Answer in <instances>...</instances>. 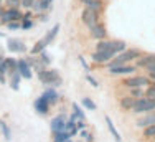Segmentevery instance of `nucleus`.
Here are the masks:
<instances>
[{
  "label": "nucleus",
  "instance_id": "obj_1",
  "mask_svg": "<svg viewBox=\"0 0 155 142\" xmlns=\"http://www.w3.org/2000/svg\"><path fill=\"white\" fill-rule=\"evenodd\" d=\"M142 55H143L142 50H139V48H130V50H125L122 53L116 55L106 66H107V68H112V66H119V65H130V63L137 61Z\"/></svg>",
  "mask_w": 155,
  "mask_h": 142
},
{
  "label": "nucleus",
  "instance_id": "obj_2",
  "mask_svg": "<svg viewBox=\"0 0 155 142\" xmlns=\"http://www.w3.org/2000/svg\"><path fill=\"white\" fill-rule=\"evenodd\" d=\"M38 79L41 84L53 86V88H58V86L63 84V78L60 76V73L56 69H51V68H45L41 73H38Z\"/></svg>",
  "mask_w": 155,
  "mask_h": 142
},
{
  "label": "nucleus",
  "instance_id": "obj_3",
  "mask_svg": "<svg viewBox=\"0 0 155 142\" xmlns=\"http://www.w3.org/2000/svg\"><path fill=\"white\" fill-rule=\"evenodd\" d=\"M125 89H135V88H147V86L152 84V79H150L147 74H134V76H129L122 81Z\"/></svg>",
  "mask_w": 155,
  "mask_h": 142
},
{
  "label": "nucleus",
  "instance_id": "obj_4",
  "mask_svg": "<svg viewBox=\"0 0 155 142\" xmlns=\"http://www.w3.org/2000/svg\"><path fill=\"white\" fill-rule=\"evenodd\" d=\"M152 111H155V99H150V98H139L135 99V104L134 107H132V113L134 114H149L152 113Z\"/></svg>",
  "mask_w": 155,
  "mask_h": 142
},
{
  "label": "nucleus",
  "instance_id": "obj_5",
  "mask_svg": "<svg viewBox=\"0 0 155 142\" xmlns=\"http://www.w3.org/2000/svg\"><path fill=\"white\" fill-rule=\"evenodd\" d=\"M137 71V66L134 63L130 65H119V66H112V68H107V74L109 76H130Z\"/></svg>",
  "mask_w": 155,
  "mask_h": 142
},
{
  "label": "nucleus",
  "instance_id": "obj_6",
  "mask_svg": "<svg viewBox=\"0 0 155 142\" xmlns=\"http://www.w3.org/2000/svg\"><path fill=\"white\" fill-rule=\"evenodd\" d=\"M97 22H101V15L93 12V10L89 8H83L81 10V23L86 25L87 28L93 27V25H96Z\"/></svg>",
  "mask_w": 155,
  "mask_h": 142
},
{
  "label": "nucleus",
  "instance_id": "obj_7",
  "mask_svg": "<svg viewBox=\"0 0 155 142\" xmlns=\"http://www.w3.org/2000/svg\"><path fill=\"white\" fill-rule=\"evenodd\" d=\"M21 10L20 8H10V7H7L5 10H3L2 17H0V23L7 25L10 23V22H15V20H20L21 22Z\"/></svg>",
  "mask_w": 155,
  "mask_h": 142
},
{
  "label": "nucleus",
  "instance_id": "obj_8",
  "mask_svg": "<svg viewBox=\"0 0 155 142\" xmlns=\"http://www.w3.org/2000/svg\"><path fill=\"white\" fill-rule=\"evenodd\" d=\"M116 56L114 51H93L91 53V61L96 65H107V63Z\"/></svg>",
  "mask_w": 155,
  "mask_h": 142
},
{
  "label": "nucleus",
  "instance_id": "obj_9",
  "mask_svg": "<svg viewBox=\"0 0 155 142\" xmlns=\"http://www.w3.org/2000/svg\"><path fill=\"white\" fill-rule=\"evenodd\" d=\"M87 30H89L91 38L97 40V42H99V40H106V38H107V30H106V25L102 23V22H97L96 25L89 27Z\"/></svg>",
  "mask_w": 155,
  "mask_h": 142
},
{
  "label": "nucleus",
  "instance_id": "obj_10",
  "mask_svg": "<svg viewBox=\"0 0 155 142\" xmlns=\"http://www.w3.org/2000/svg\"><path fill=\"white\" fill-rule=\"evenodd\" d=\"M66 122H68V116H66V114L61 113V114L54 116V117L51 119V122H50L51 132H61V130H64Z\"/></svg>",
  "mask_w": 155,
  "mask_h": 142
},
{
  "label": "nucleus",
  "instance_id": "obj_11",
  "mask_svg": "<svg viewBox=\"0 0 155 142\" xmlns=\"http://www.w3.org/2000/svg\"><path fill=\"white\" fill-rule=\"evenodd\" d=\"M7 50L10 53H27V45L20 38H8L7 40Z\"/></svg>",
  "mask_w": 155,
  "mask_h": 142
},
{
  "label": "nucleus",
  "instance_id": "obj_12",
  "mask_svg": "<svg viewBox=\"0 0 155 142\" xmlns=\"http://www.w3.org/2000/svg\"><path fill=\"white\" fill-rule=\"evenodd\" d=\"M33 13H50L53 10V3L50 0H35L33 2V7H31Z\"/></svg>",
  "mask_w": 155,
  "mask_h": 142
},
{
  "label": "nucleus",
  "instance_id": "obj_13",
  "mask_svg": "<svg viewBox=\"0 0 155 142\" xmlns=\"http://www.w3.org/2000/svg\"><path fill=\"white\" fill-rule=\"evenodd\" d=\"M41 96L48 101V103H50V106H54V104H58V103H60V99H61L60 93H58L56 88H53V86H48L45 91H43Z\"/></svg>",
  "mask_w": 155,
  "mask_h": 142
},
{
  "label": "nucleus",
  "instance_id": "obj_14",
  "mask_svg": "<svg viewBox=\"0 0 155 142\" xmlns=\"http://www.w3.org/2000/svg\"><path fill=\"white\" fill-rule=\"evenodd\" d=\"M33 107H35L36 114H40V116H46L51 106H50V103H48V101L43 98V96H38V98L35 99V103H33Z\"/></svg>",
  "mask_w": 155,
  "mask_h": 142
},
{
  "label": "nucleus",
  "instance_id": "obj_15",
  "mask_svg": "<svg viewBox=\"0 0 155 142\" xmlns=\"http://www.w3.org/2000/svg\"><path fill=\"white\" fill-rule=\"evenodd\" d=\"M81 3L84 5V8H89L99 15L104 12V0H81Z\"/></svg>",
  "mask_w": 155,
  "mask_h": 142
},
{
  "label": "nucleus",
  "instance_id": "obj_16",
  "mask_svg": "<svg viewBox=\"0 0 155 142\" xmlns=\"http://www.w3.org/2000/svg\"><path fill=\"white\" fill-rule=\"evenodd\" d=\"M18 73H20V76L23 78V79H31L33 78V69L25 58L18 59Z\"/></svg>",
  "mask_w": 155,
  "mask_h": 142
},
{
  "label": "nucleus",
  "instance_id": "obj_17",
  "mask_svg": "<svg viewBox=\"0 0 155 142\" xmlns=\"http://www.w3.org/2000/svg\"><path fill=\"white\" fill-rule=\"evenodd\" d=\"M153 124H155V111H152V113H149V114H143L142 117H139L137 122H135V127L145 129V127L153 126Z\"/></svg>",
  "mask_w": 155,
  "mask_h": 142
},
{
  "label": "nucleus",
  "instance_id": "obj_18",
  "mask_svg": "<svg viewBox=\"0 0 155 142\" xmlns=\"http://www.w3.org/2000/svg\"><path fill=\"white\" fill-rule=\"evenodd\" d=\"M155 63V53H143L142 56L137 59V63H135V66L137 68H143L147 69L150 65H153Z\"/></svg>",
  "mask_w": 155,
  "mask_h": 142
},
{
  "label": "nucleus",
  "instance_id": "obj_19",
  "mask_svg": "<svg viewBox=\"0 0 155 142\" xmlns=\"http://www.w3.org/2000/svg\"><path fill=\"white\" fill-rule=\"evenodd\" d=\"M134 104H135V98H134V96H130V94H125V96H122V98L119 99L120 109L125 111V113H132Z\"/></svg>",
  "mask_w": 155,
  "mask_h": 142
},
{
  "label": "nucleus",
  "instance_id": "obj_20",
  "mask_svg": "<svg viewBox=\"0 0 155 142\" xmlns=\"http://www.w3.org/2000/svg\"><path fill=\"white\" fill-rule=\"evenodd\" d=\"M112 45H114V40H109V38L99 40V42L94 45V48H96L94 51H112Z\"/></svg>",
  "mask_w": 155,
  "mask_h": 142
},
{
  "label": "nucleus",
  "instance_id": "obj_21",
  "mask_svg": "<svg viewBox=\"0 0 155 142\" xmlns=\"http://www.w3.org/2000/svg\"><path fill=\"white\" fill-rule=\"evenodd\" d=\"M104 121H106V124H107V129H109V132L112 134V137H114V140L116 142H120L122 140V137H120V134L117 132V129H116V126H114V122H112V119L109 117V116H104Z\"/></svg>",
  "mask_w": 155,
  "mask_h": 142
},
{
  "label": "nucleus",
  "instance_id": "obj_22",
  "mask_svg": "<svg viewBox=\"0 0 155 142\" xmlns=\"http://www.w3.org/2000/svg\"><path fill=\"white\" fill-rule=\"evenodd\" d=\"M8 78H10V88L13 89V91H18V88H20V81L23 79V78L20 76V73H12V74H8Z\"/></svg>",
  "mask_w": 155,
  "mask_h": 142
},
{
  "label": "nucleus",
  "instance_id": "obj_23",
  "mask_svg": "<svg viewBox=\"0 0 155 142\" xmlns=\"http://www.w3.org/2000/svg\"><path fill=\"white\" fill-rule=\"evenodd\" d=\"M46 46H48V45H46V42H45L43 38H41V40H38V42L35 43V46H33L31 50H30L31 56H36V55H40L41 51H45V50H46Z\"/></svg>",
  "mask_w": 155,
  "mask_h": 142
},
{
  "label": "nucleus",
  "instance_id": "obj_24",
  "mask_svg": "<svg viewBox=\"0 0 155 142\" xmlns=\"http://www.w3.org/2000/svg\"><path fill=\"white\" fill-rule=\"evenodd\" d=\"M58 32H60V23H56V25H54L53 28L50 30V32L46 33L45 36H43V40H45V42H46V45H51V42H53V40L56 38Z\"/></svg>",
  "mask_w": 155,
  "mask_h": 142
},
{
  "label": "nucleus",
  "instance_id": "obj_25",
  "mask_svg": "<svg viewBox=\"0 0 155 142\" xmlns=\"http://www.w3.org/2000/svg\"><path fill=\"white\" fill-rule=\"evenodd\" d=\"M127 50V43L124 42V40H114V45H112V51L116 55L122 53V51Z\"/></svg>",
  "mask_w": 155,
  "mask_h": 142
},
{
  "label": "nucleus",
  "instance_id": "obj_26",
  "mask_svg": "<svg viewBox=\"0 0 155 142\" xmlns=\"http://www.w3.org/2000/svg\"><path fill=\"white\" fill-rule=\"evenodd\" d=\"M5 63H7V66H8V74L17 73V71H18V59H15V58H5ZM8 74H7V76H8Z\"/></svg>",
  "mask_w": 155,
  "mask_h": 142
},
{
  "label": "nucleus",
  "instance_id": "obj_27",
  "mask_svg": "<svg viewBox=\"0 0 155 142\" xmlns=\"http://www.w3.org/2000/svg\"><path fill=\"white\" fill-rule=\"evenodd\" d=\"M71 139V136H69L66 130H61V132H53V142H66Z\"/></svg>",
  "mask_w": 155,
  "mask_h": 142
},
{
  "label": "nucleus",
  "instance_id": "obj_28",
  "mask_svg": "<svg viewBox=\"0 0 155 142\" xmlns=\"http://www.w3.org/2000/svg\"><path fill=\"white\" fill-rule=\"evenodd\" d=\"M142 136L145 137V139L155 140V124L153 126H149V127H145V129H142Z\"/></svg>",
  "mask_w": 155,
  "mask_h": 142
},
{
  "label": "nucleus",
  "instance_id": "obj_29",
  "mask_svg": "<svg viewBox=\"0 0 155 142\" xmlns=\"http://www.w3.org/2000/svg\"><path fill=\"white\" fill-rule=\"evenodd\" d=\"M81 104H83L84 107H86L87 111H96L97 109V106H96V103L91 98H83L81 99Z\"/></svg>",
  "mask_w": 155,
  "mask_h": 142
},
{
  "label": "nucleus",
  "instance_id": "obj_30",
  "mask_svg": "<svg viewBox=\"0 0 155 142\" xmlns=\"http://www.w3.org/2000/svg\"><path fill=\"white\" fill-rule=\"evenodd\" d=\"M73 114H74L78 119H81V121H86V114L83 113V107L78 106L76 103H73Z\"/></svg>",
  "mask_w": 155,
  "mask_h": 142
},
{
  "label": "nucleus",
  "instance_id": "obj_31",
  "mask_svg": "<svg viewBox=\"0 0 155 142\" xmlns=\"http://www.w3.org/2000/svg\"><path fill=\"white\" fill-rule=\"evenodd\" d=\"M0 130H2V134H3V137H5V140H12V130H10L8 124L2 122V124H0Z\"/></svg>",
  "mask_w": 155,
  "mask_h": 142
},
{
  "label": "nucleus",
  "instance_id": "obj_32",
  "mask_svg": "<svg viewBox=\"0 0 155 142\" xmlns=\"http://www.w3.org/2000/svg\"><path fill=\"white\" fill-rule=\"evenodd\" d=\"M38 58H40V61H41L43 65L46 66V68H48V66H50V63H51V56H50V55L46 53V50H45V51H41V53L38 55Z\"/></svg>",
  "mask_w": 155,
  "mask_h": 142
},
{
  "label": "nucleus",
  "instance_id": "obj_33",
  "mask_svg": "<svg viewBox=\"0 0 155 142\" xmlns=\"http://www.w3.org/2000/svg\"><path fill=\"white\" fill-rule=\"evenodd\" d=\"M143 96H145V98H150V99H155V86L153 84L147 86V88L143 89Z\"/></svg>",
  "mask_w": 155,
  "mask_h": 142
},
{
  "label": "nucleus",
  "instance_id": "obj_34",
  "mask_svg": "<svg viewBox=\"0 0 155 142\" xmlns=\"http://www.w3.org/2000/svg\"><path fill=\"white\" fill-rule=\"evenodd\" d=\"M143 89H145V88H135V89H129V94H130V96H134L135 99H139V98H143Z\"/></svg>",
  "mask_w": 155,
  "mask_h": 142
},
{
  "label": "nucleus",
  "instance_id": "obj_35",
  "mask_svg": "<svg viewBox=\"0 0 155 142\" xmlns=\"http://www.w3.org/2000/svg\"><path fill=\"white\" fill-rule=\"evenodd\" d=\"M7 28H8L10 32H15V30H21V22H20V20L10 22V23H7Z\"/></svg>",
  "mask_w": 155,
  "mask_h": 142
},
{
  "label": "nucleus",
  "instance_id": "obj_36",
  "mask_svg": "<svg viewBox=\"0 0 155 142\" xmlns=\"http://www.w3.org/2000/svg\"><path fill=\"white\" fill-rule=\"evenodd\" d=\"M35 27V22L33 20H21V30L23 32H28V30H31Z\"/></svg>",
  "mask_w": 155,
  "mask_h": 142
},
{
  "label": "nucleus",
  "instance_id": "obj_37",
  "mask_svg": "<svg viewBox=\"0 0 155 142\" xmlns=\"http://www.w3.org/2000/svg\"><path fill=\"white\" fill-rule=\"evenodd\" d=\"M7 5H8L10 8H20L21 0H7Z\"/></svg>",
  "mask_w": 155,
  "mask_h": 142
},
{
  "label": "nucleus",
  "instance_id": "obj_38",
  "mask_svg": "<svg viewBox=\"0 0 155 142\" xmlns=\"http://www.w3.org/2000/svg\"><path fill=\"white\" fill-rule=\"evenodd\" d=\"M86 81H87V83H89L91 86H93V88H97V86H99V83H97V79H94V78L91 76L89 73L86 74Z\"/></svg>",
  "mask_w": 155,
  "mask_h": 142
},
{
  "label": "nucleus",
  "instance_id": "obj_39",
  "mask_svg": "<svg viewBox=\"0 0 155 142\" xmlns=\"http://www.w3.org/2000/svg\"><path fill=\"white\" fill-rule=\"evenodd\" d=\"M33 2H35V0H21V8L30 10L31 7H33Z\"/></svg>",
  "mask_w": 155,
  "mask_h": 142
},
{
  "label": "nucleus",
  "instance_id": "obj_40",
  "mask_svg": "<svg viewBox=\"0 0 155 142\" xmlns=\"http://www.w3.org/2000/svg\"><path fill=\"white\" fill-rule=\"evenodd\" d=\"M21 20H33V10H27V12H23L21 15Z\"/></svg>",
  "mask_w": 155,
  "mask_h": 142
},
{
  "label": "nucleus",
  "instance_id": "obj_41",
  "mask_svg": "<svg viewBox=\"0 0 155 142\" xmlns=\"http://www.w3.org/2000/svg\"><path fill=\"white\" fill-rule=\"evenodd\" d=\"M38 17H40V22H41V23H46L48 18H50V15H48V13H40Z\"/></svg>",
  "mask_w": 155,
  "mask_h": 142
},
{
  "label": "nucleus",
  "instance_id": "obj_42",
  "mask_svg": "<svg viewBox=\"0 0 155 142\" xmlns=\"http://www.w3.org/2000/svg\"><path fill=\"white\" fill-rule=\"evenodd\" d=\"M78 59H79V63H81V66H83V68H84V69H86V71H89V66H87V63H86V59H84L83 56H79V58H78Z\"/></svg>",
  "mask_w": 155,
  "mask_h": 142
},
{
  "label": "nucleus",
  "instance_id": "obj_43",
  "mask_svg": "<svg viewBox=\"0 0 155 142\" xmlns=\"http://www.w3.org/2000/svg\"><path fill=\"white\" fill-rule=\"evenodd\" d=\"M84 140H86V142H93V140H94L93 134H91V132H87L86 136H84Z\"/></svg>",
  "mask_w": 155,
  "mask_h": 142
},
{
  "label": "nucleus",
  "instance_id": "obj_44",
  "mask_svg": "<svg viewBox=\"0 0 155 142\" xmlns=\"http://www.w3.org/2000/svg\"><path fill=\"white\" fill-rule=\"evenodd\" d=\"M0 83H2V84H7V74H2V73H0Z\"/></svg>",
  "mask_w": 155,
  "mask_h": 142
},
{
  "label": "nucleus",
  "instance_id": "obj_45",
  "mask_svg": "<svg viewBox=\"0 0 155 142\" xmlns=\"http://www.w3.org/2000/svg\"><path fill=\"white\" fill-rule=\"evenodd\" d=\"M145 71H147V73H155V63H153V65H150Z\"/></svg>",
  "mask_w": 155,
  "mask_h": 142
},
{
  "label": "nucleus",
  "instance_id": "obj_46",
  "mask_svg": "<svg viewBox=\"0 0 155 142\" xmlns=\"http://www.w3.org/2000/svg\"><path fill=\"white\" fill-rule=\"evenodd\" d=\"M3 10H5V8H3V7H2V3H0V17H2V13H3Z\"/></svg>",
  "mask_w": 155,
  "mask_h": 142
},
{
  "label": "nucleus",
  "instance_id": "obj_47",
  "mask_svg": "<svg viewBox=\"0 0 155 142\" xmlns=\"http://www.w3.org/2000/svg\"><path fill=\"white\" fill-rule=\"evenodd\" d=\"M3 58H5V56H3V55H0V63L3 61Z\"/></svg>",
  "mask_w": 155,
  "mask_h": 142
},
{
  "label": "nucleus",
  "instance_id": "obj_48",
  "mask_svg": "<svg viewBox=\"0 0 155 142\" xmlns=\"http://www.w3.org/2000/svg\"><path fill=\"white\" fill-rule=\"evenodd\" d=\"M66 142H73V140H71V139H69V140H66Z\"/></svg>",
  "mask_w": 155,
  "mask_h": 142
},
{
  "label": "nucleus",
  "instance_id": "obj_49",
  "mask_svg": "<svg viewBox=\"0 0 155 142\" xmlns=\"http://www.w3.org/2000/svg\"><path fill=\"white\" fill-rule=\"evenodd\" d=\"M2 122H3V121H2V119H0V124H2Z\"/></svg>",
  "mask_w": 155,
  "mask_h": 142
},
{
  "label": "nucleus",
  "instance_id": "obj_50",
  "mask_svg": "<svg viewBox=\"0 0 155 142\" xmlns=\"http://www.w3.org/2000/svg\"><path fill=\"white\" fill-rule=\"evenodd\" d=\"M0 36H3V33H0Z\"/></svg>",
  "mask_w": 155,
  "mask_h": 142
},
{
  "label": "nucleus",
  "instance_id": "obj_51",
  "mask_svg": "<svg viewBox=\"0 0 155 142\" xmlns=\"http://www.w3.org/2000/svg\"><path fill=\"white\" fill-rule=\"evenodd\" d=\"M0 3H2V0H0Z\"/></svg>",
  "mask_w": 155,
  "mask_h": 142
}]
</instances>
